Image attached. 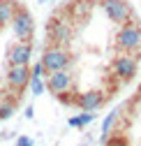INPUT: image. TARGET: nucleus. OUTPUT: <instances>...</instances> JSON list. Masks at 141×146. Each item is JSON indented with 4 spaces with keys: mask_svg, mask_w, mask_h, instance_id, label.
<instances>
[{
    "mask_svg": "<svg viewBox=\"0 0 141 146\" xmlns=\"http://www.w3.org/2000/svg\"><path fill=\"white\" fill-rule=\"evenodd\" d=\"M9 23H12V30H14V35H16V37H19V40H23V42H30L32 33H35V21H32V16H30V12H28L26 7L16 5Z\"/></svg>",
    "mask_w": 141,
    "mask_h": 146,
    "instance_id": "1",
    "label": "nucleus"
},
{
    "mask_svg": "<svg viewBox=\"0 0 141 146\" xmlns=\"http://www.w3.org/2000/svg\"><path fill=\"white\" fill-rule=\"evenodd\" d=\"M42 67L44 72H58V70H67L72 65V56L63 49V46H51L42 53Z\"/></svg>",
    "mask_w": 141,
    "mask_h": 146,
    "instance_id": "2",
    "label": "nucleus"
},
{
    "mask_svg": "<svg viewBox=\"0 0 141 146\" xmlns=\"http://www.w3.org/2000/svg\"><path fill=\"white\" fill-rule=\"evenodd\" d=\"M116 44L125 51V53H132L141 46V26L139 23H123V28L118 30V37H116Z\"/></svg>",
    "mask_w": 141,
    "mask_h": 146,
    "instance_id": "3",
    "label": "nucleus"
},
{
    "mask_svg": "<svg viewBox=\"0 0 141 146\" xmlns=\"http://www.w3.org/2000/svg\"><path fill=\"white\" fill-rule=\"evenodd\" d=\"M102 9L113 23H127L132 19V7L125 0H102Z\"/></svg>",
    "mask_w": 141,
    "mask_h": 146,
    "instance_id": "4",
    "label": "nucleus"
},
{
    "mask_svg": "<svg viewBox=\"0 0 141 146\" xmlns=\"http://www.w3.org/2000/svg\"><path fill=\"white\" fill-rule=\"evenodd\" d=\"M46 86H49V90H51L53 95H65V93H69V90H72L74 79H72V74H69L67 70L49 72V81H46Z\"/></svg>",
    "mask_w": 141,
    "mask_h": 146,
    "instance_id": "5",
    "label": "nucleus"
},
{
    "mask_svg": "<svg viewBox=\"0 0 141 146\" xmlns=\"http://www.w3.org/2000/svg\"><path fill=\"white\" fill-rule=\"evenodd\" d=\"M111 70L123 79V81H130L134 74H136V58L132 53H120L111 60Z\"/></svg>",
    "mask_w": 141,
    "mask_h": 146,
    "instance_id": "6",
    "label": "nucleus"
},
{
    "mask_svg": "<svg viewBox=\"0 0 141 146\" xmlns=\"http://www.w3.org/2000/svg\"><path fill=\"white\" fill-rule=\"evenodd\" d=\"M28 81H30V67L28 65H9V70H7V84L12 88L21 90V88L28 86Z\"/></svg>",
    "mask_w": 141,
    "mask_h": 146,
    "instance_id": "7",
    "label": "nucleus"
},
{
    "mask_svg": "<svg viewBox=\"0 0 141 146\" xmlns=\"http://www.w3.org/2000/svg\"><path fill=\"white\" fill-rule=\"evenodd\" d=\"M30 56H32V46L30 42H23L19 40L12 49H9V65H28L30 63Z\"/></svg>",
    "mask_w": 141,
    "mask_h": 146,
    "instance_id": "8",
    "label": "nucleus"
},
{
    "mask_svg": "<svg viewBox=\"0 0 141 146\" xmlns=\"http://www.w3.org/2000/svg\"><path fill=\"white\" fill-rule=\"evenodd\" d=\"M104 93H99V90H88V93H81L76 98V104L83 109V111H97V109L104 104Z\"/></svg>",
    "mask_w": 141,
    "mask_h": 146,
    "instance_id": "9",
    "label": "nucleus"
},
{
    "mask_svg": "<svg viewBox=\"0 0 141 146\" xmlns=\"http://www.w3.org/2000/svg\"><path fill=\"white\" fill-rule=\"evenodd\" d=\"M51 40L60 42V44H67L69 40H72V30H69V26L63 23V21H53V23H51Z\"/></svg>",
    "mask_w": 141,
    "mask_h": 146,
    "instance_id": "10",
    "label": "nucleus"
},
{
    "mask_svg": "<svg viewBox=\"0 0 141 146\" xmlns=\"http://www.w3.org/2000/svg\"><path fill=\"white\" fill-rule=\"evenodd\" d=\"M14 7H16V3H14V0H0V28H3V26H7V23L12 21Z\"/></svg>",
    "mask_w": 141,
    "mask_h": 146,
    "instance_id": "11",
    "label": "nucleus"
},
{
    "mask_svg": "<svg viewBox=\"0 0 141 146\" xmlns=\"http://www.w3.org/2000/svg\"><path fill=\"white\" fill-rule=\"evenodd\" d=\"M118 116H120V109H113V111L104 118V123H102V144L107 141V135L111 132V127H113V123L118 121Z\"/></svg>",
    "mask_w": 141,
    "mask_h": 146,
    "instance_id": "12",
    "label": "nucleus"
},
{
    "mask_svg": "<svg viewBox=\"0 0 141 146\" xmlns=\"http://www.w3.org/2000/svg\"><path fill=\"white\" fill-rule=\"evenodd\" d=\"M93 118H95L93 111H83V114H79V116H72V118H69V125H72V127H83V125H88V123H93Z\"/></svg>",
    "mask_w": 141,
    "mask_h": 146,
    "instance_id": "13",
    "label": "nucleus"
},
{
    "mask_svg": "<svg viewBox=\"0 0 141 146\" xmlns=\"http://www.w3.org/2000/svg\"><path fill=\"white\" fill-rule=\"evenodd\" d=\"M28 86L32 88V95H42V90H44V84H42V77H30Z\"/></svg>",
    "mask_w": 141,
    "mask_h": 146,
    "instance_id": "14",
    "label": "nucleus"
},
{
    "mask_svg": "<svg viewBox=\"0 0 141 146\" xmlns=\"http://www.w3.org/2000/svg\"><path fill=\"white\" fill-rule=\"evenodd\" d=\"M104 146H130V141H127V137H123V135H113L111 139L104 141Z\"/></svg>",
    "mask_w": 141,
    "mask_h": 146,
    "instance_id": "15",
    "label": "nucleus"
},
{
    "mask_svg": "<svg viewBox=\"0 0 141 146\" xmlns=\"http://www.w3.org/2000/svg\"><path fill=\"white\" fill-rule=\"evenodd\" d=\"M14 114V104H0V121H7Z\"/></svg>",
    "mask_w": 141,
    "mask_h": 146,
    "instance_id": "16",
    "label": "nucleus"
},
{
    "mask_svg": "<svg viewBox=\"0 0 141 146\" xmlns=\"http://www.w3.org/2000/svg\"><path fill=\"white\" fill-rule=\"evenodd\" d=\"M44 74V67H42V63H37L32 70H30V77H42Z\"/></svg>",
    "mask_w": 141,
    "mask_h": 146,
    "instance_id": "17",
    "label": "nucleus"
},
{
    "mask_svg": "<svg viewBox=\"0 0 141 146\" xmlns=\"http://www.w3.org/2000/svg\"><path fill=\"white\" fill-rule=\"evenodd\" d=\"M16 146H32V139L30 137H19L16 139Z\"/></svg>",
    "mask_w": 141,
    "mask_h": 146,
    "instance_id": "18",
    "label": "nucleus"
},
{
    "mask_svg": "<svg viewBox=\"0 0 141 146\" xmlns=\"http://www.w3.org/2000/svg\"><path fill=\"white\" fill-rule=\"evenodd\" d=\"M40 3H46V0H40Z\"/></svg>",
    "mask_w": 141,
    "mask_h": 146,
    "instance_id": "19",
    "label": "nucleus"
}]
</instances>
